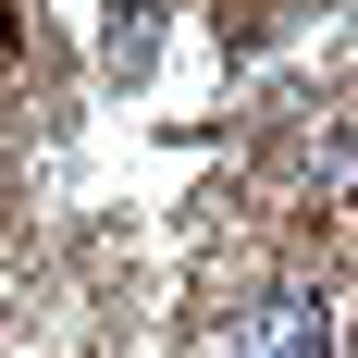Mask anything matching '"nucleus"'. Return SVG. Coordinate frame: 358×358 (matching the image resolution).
I'll list each match as a JSON object with an SVG mask.
<instances>
[{
    "label": "nucleus",
    "mask_w": 358,
    "mask_h": 358,
    "mask_svg": "<svg viewBox=\"0 0 358 358\" xmlns=\"http://www.w3.org/2000/svg\"><path fill=\"white\" fill-rule=\"evenodd\" d=\"M235 358H334V296H322V285L259 296L248 322H235Z\"/></svg>",
    "instance_id": "1"
}]
</instances>
